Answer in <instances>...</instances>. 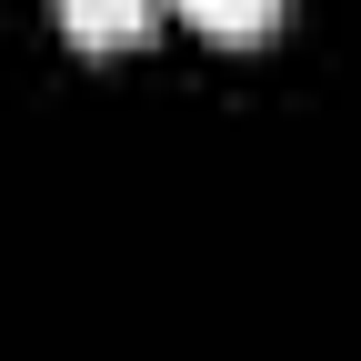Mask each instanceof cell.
Instances as JSON below:
<instances>
[{"label": "cell", "instance_id": "cell-1", "mask_svg": "<svg viewBox=\"0 0 361 361\" xmlns=\"http://www.w3.org/2000/svg\"><path fill=\"white\" fill-rule=\"evenodd\" d=\"M161 11L171 0H61V30L80 40V51H121V40H141Z\"/></svg>", "mask_w": 361, "mask_h": 361}, {"label": "cell", "instance_id": "cell-2", "mask_svg": "<svg viewBox=\"0 0 361 361\" xmlns=\"http://www.w3.org/2000/svg\"><path fill=\"white\" fill-rule=\"evenodd\" d=\"M180 20H191V30H211V40H271L281 0H180Z\"/></svg>", "mask_w": 361, "mask_h": 361}]
</instances>
